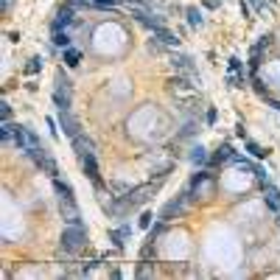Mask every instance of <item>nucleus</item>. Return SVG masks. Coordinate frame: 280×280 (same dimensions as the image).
<instances>
[{
    "label": "nucleus",
    "instance_id": "nucleus-1",
    "mask_svg": "<svg viewBox=\"0 0 280 280\" xmlns=\"http://www.w3.org/2000/svg\"><path fill=\"white\" fill-rule=\"evenodd\" d=\"M210 190H213L210 171H199V174L190 177V185L185 188V196H188V199H207Z\"/></svg>",
    "mask_w": 280,
    "mask_h": 280
},
{
    "label": "nucleus",
    "instance_id": "nucleus-2",
    "mask_svg": "<svg viewBox=\"0 0 280 280\" xmlns=\"http://www.w3.org/2000/svg\"><path fill=\"white\" fill-rule=\"evenodd\" d=\"M59 241H62L64 252H81V249L90 244V238H87V230L84 227H70V224H68V230L62 233Z\"/></svg>",
    "mask_w": 280,
    "mask_h": 280
},
{
    "label": "nucleus",
    "instance_id": "nucleus-3",
    "mask_svg": "<svg viewBox=\"0 0 280 280\" xmlns=\"http://www.w3.org/2000/svg\"><path fill=\"white\" fill-rule=\"evenodd\" d=\"M53 104H56V110H70V79L62 73V68L56 70V87H53Z\"/></svg>",
    "mask_w": 280,
    "mask_h": 280
},
{
    "label": "nucleus",
    "instance_id": "nucleus-4",
    "mask_svg": "<svg viewBox=\"0 0 280 280\" xmlns=\"http://www.w3.org/2000/svg\"><path fill=\"white\" fill-rule=\"evenodd\" d=\"M59 213L62 219L70 224V227H81V216H79V207H76V199H59Z\"/></svg>",
    "mask_w": 280,
    "mask_h": 280
},
{
    "label": "nucleus",
    "instance_id": "nucleus-5",
    "mask_svg": "<svg viewBox=\"0 0 280 280\" xmlns=\"http://www.w3.org/2000/svg\"><path fill=\"white\" fill-rule=\"evenodd\" d=\"M79 165H81L84 177L93 182V185H101V171H98V163H95V152H93V154H84V157H79Z\"/></svg>",
    "mask_w": 280,
    "mask_h": 280
},
{
    "label": "nucleus",
    "instance_id": "nucleus-6",
    "mask_svg": "<svg viewBox=\"0 0 280 280\" xmlns=\"http://www.w3.org/2000/svg\"><path fill=\"white\" fill-rule=\"evenodd\" d=\"M59 126H62V132L68 135L70 140H73L76 135H81V123L70 115V110H59Z\"/></svg>",
    "mask_w": 280,
    "mask_h": 280
},
{
    "label": "nucleus",
    "instance_id": "nucleus-7",
    "mask_svg": "<svg viewBox=\"0 0 280 280\" xmlns=\"http://www.w3.org/2000/svg\"><path fill=\"white\" fill-rule=\"evenodd\" d=\"M171 64H174L180 73H185V76H193V79H199V73H196V64H193V59L185 56V53H171Z\"/></svg>",
    "mask_w": 280,
    "mask_h": 280
},
{
    "label": "nucleus",
    "instance_id": "nucleus-8",
    "mask_svg": "<svg viewBox=\"0 0 280 280\" xmlns=\"http://www.w3.org/2000/svg\"><path fill=\"white\" fill-rule=\"evenodd\" d=\"M185 199H188V196L182 193V196H177L174 202H168V205H165L163 210H160V222H171V219L180 216V213L185 210Z\"/></svg>",
    "mask_w": 280,
    "mask_h": 280
},
{
    "label": "nucleus",
    "instance_id": "nucleus-9",
    "mask_svg": "<svg viewBox=\"0 0 280 280\" xmlns=\"http://www.w3.org/2000/svg\"><path fill=\"white\" fill-rule=\"evenodd\" d=\"M152 37L157 39V42L163 45V48H177V45H180V37H177V34L171 31V28H165V26L154 28V31H152Z\"/></svg>",
    "mask_w": 280,
    "mask_h": 280
},
{
    "label": "nucleus",
    "instance_id": "nucleus-10",
    "mask_svg": "<svg viewBox=\"0 0 280 280\" xmlns=\"http://www.w3.org/2000/svg\"><path fill=\"white\" fill-rule=\"evenodd\" d=\"M68 26H73V9H70V6H62V9L56 11V20H53L51 31H64Z\"/></svg>",
    "mask_w": 280,
    "mask_h": 280
},
{
    "label": "nucleus",
    "instance_id": "nucleus-11",
    "mask_svg": "<svg viewBox=\"0 0 280 280\" xmlns=\"http://www.w3.org/2000/svg\"><path fill=\"white\" fill-rule=\"evenodd\" d=\"M73 152H76V157H84V154L95 152V146H93V140L87 138V135H76L73 138Z\"/></svg>",
    "mask_w": 280,
    "mask_h": 280
},
{
    "label": "nucleus",
    "instance_id": "nucleus-12",
    "mask_svg": "<svg viewBox=\"0 0 280 280\" xmlns=\"http://www.w3.org/2000/svg\"><path fill=\"white\" fill-rule=\"evenodd\" d=\"M269 42H272V39H269V37H264L261 42H255V45H252V53H249V68H252V70H258V64H261V53H264L266 48H269Z\"/></svg>",
    "mask_w": 280,
    "mask_h": 280
},
{
    "label": "nucleus",
    "instance_id": "nucleus-13",
    "mask_svg": "<svg viewBox=\"0 0 280 280\" xmlns=\"http://www.w3.org/2000/svg\"><path fill=\"white\" fill-rule=\"evenodd\" d=\"M264 202H266V207H269L272 213H280V190L277 188L266 185L264 188Z\"/></svg>",
    "mask_w": 280,
    "mask_h": 280
},
{
    "label": "nucleus",
    "instance_id": "nucleus-14",
    "mask_svg": "<svg viewBox=\"0 0 280 280\" xmlns=\"http://www.w3.org/2000/svg\"><path fill=\"white\" fill-rule=\"evenodd\" d=\"M53 193L59 196V199H76L73 196V188H70V182H64V180H59V177H53Z\"/></svg>",
    "mask_w": 280,
    "mask_h": 280
},
{
    "label": "nucleus",
    "instance_id": "nucleus-15",
    "mask_svg": "<svg viewBox=\"0 0 280 280\" xmlns=\"http://www.w3.org/2000/svg\"><path fill=\"white\" fill-rule=\"evenodd\" d=\"M235 157V152H233V148H230V146H222V148H219V152L216 154H213V157H210V165H222V163H230V160H233Z\"/></svg>",
    "mask_w": 280,
    "mask_h": 280
},
{
    "label": "nucleus",
    "instance_id": "nucleus-16",
    "mask_svg": "<svg viewBox=\"0 0 280 280\" xmlns=\"http://www.w3.org/2000/svg\"><path fill=\"white\" fill-rule=\"evenodd\" d=\"M188 160H190L193 165H205L210 157H207V148H205V146H193V148L188 152Z\"/></svg>",
    "mask_w": 280,
    "mask_h": 280
},
{
    "label": "nucleus",
    "instance_id": "nucleus-17",
    "mask_svg": "<svg viewBox=\"0 0 280 280\" xmlns=\"http://www.w3.org/2000/svg\"><path fill=\"white\" fill-rule=\"evenodd\" d=\"M185 20L190 28H202V23H205V17H202V11L196 9V6H188L185 9Z\"/></svg>",
    "mask_w": 280,
    "mask_h": 280
},
{
    "label": "nucleus",
    "instance_id": "nucleus-18",
    "mask_svg": "<svg viewBox=\"0 0 280 280\" xmlns=\"http://www.w3.org/2000/svg\"><path fill=\"white\" fill-rule=\"evenodd\" d=\"M129 235H132V227H126V224L110 233V238H112V244H115V247H123V241H126Z\"/></svg>",
    "mask_w": 280,
    "mask_h": 280
},
{
    "label": "nucleus",
    "instance_id": "nucleus-19",
    "mask_svg": "<svg viewBox=\"0 0 280 280\" xmlns=\"http://www.w3.org/2000/svg\"><path fill=\"white\" fill-rule=\"evenodd\" d=\"M62 59H64V64H68V68H76V64L81 62V53L76 51V48H64Z\"/></svg>",
    "mask_w": 280,
    "mask_h": 280
},
{
    "label": "nucleus",
    "instance_id": "nucleus-20",
    "mask_svg": "<svg viewBox=\"0 0 280 280\" xmlns=\"http://www.w3.org/2000/svg\"><path fill=\"white\" fill-rule=\"evenodd\" d=\"M247 152L252 154L255 160H266V154H269V148L258 146V143H255V140H247Z\"/></svg>",
    "mask_w": 280,
    "mask_h": 280
},
{
    "label": "nucleus",
    "instance_id": "nucleus-21",
    "mask_svg": "<svg viewBox=\"0 0 280 280\" xmlns=\"http://www.w3.org/2000/svg\"><path fill=\"white\" fill-rule=\"evenodd\" d=\"M168 171H174V163L154 165V168H152V177H154V180H165V174H168Z\"/></svg>",
    "mask_w": 280,
    "mask_h": 280
},
{
    "label": "nucleus",
    "instance_id": "nucleus-22",
    "mask_svg": "<svg viewBox=\"0 0 280 280\" xmlns=\"http://www.w3.org/2000/svg\"><path fill=\"white\" fill-rule=\"evenodd\" d=\"M39 70H42V59H39V56L28 59V64H26V73H28V76H34V73H39Z\"/></svg>",
    "mask_w": 280,
    "mask_h": 280
},
{
    "label": "nucleus",
    "instance_id": "nucleus-23",
    "mask_svg": "<svg viewBox=\"0 0 280 280\" xmlns=\"http://www.w3.org/2000/svg\"><path fill=\"white\" fill-rule=\"evenodd\" d=\"M53 45H59V48H70V37L64 31H53Z\"/></svg>",
    "mask_w": 280,
    "mask_h": 280
},
{
    "label": "nucleus",
    "instance_id": "nucleus-24",
    "mask_svg": "<svg viewBox=\"0 0 280 280\" xmlns=\"http://www.w3.org/2000/svg\"><path fill=\"white\" fill-rule=\"evenodd\" d=\"M115 3H118V0H90V6H93V9H106V11H112V9H115Z\"/></svg>",
    "mask_w": 280,
    "mask_h": 280
},
{
    "label": "nucleus",
    "instance_id": "nucleus-25",
    "mask_svg": "<svg viewBox=\"0 0 280 280\" xmlns=\"http://www.w3.org/2000/svg\"><path fill=\"white\" fill-rule=\"evenodd\" d=\"M227 84L230 87H244V73H233V70H230V73H227Z\"/></svg>",
    "mask_w": 280,
    "mask_h": 280
},
{
    "label": "nucleus",
    "instance_id": "nucleus-26",
    "mask_svg": "<svg viewBox=\"0 0 280 280\" xmlns=\"http://www.w3.org/2000/svg\"><path fill=\"white\" fill-rule=\"evenodd\" d=\"M196 129H199V123H196V121H188V123H185V126H182V132H180V138H190V135H193V132H196Z\"/></svg>",
    "mask_w": 280,
    "mask_h": 280
},
{
    "label": "nucleus",
    "instance_id": "nucleus-27",
    "mask_svg": "<svg viewBox=\"0 0 280 280\" xmlns=\"http://www.w3.org/2000/svg\"><path fill=\"white\" fill-rule=\"evenodd\" d=\"M154 272V266L148 264V261H140V266H138V277H148Z\"/></svg>",
    "mask_w": 280,
    "mask_h": 280
},
{
    "label": "nucleus",
    "instance_id": "nucleus-28",
    "mask_svg": "<svg viewBox=\"0 0 280 280\" xmlns=\"http://www.w3.org/2000/svg\"><path fill=\"white\" fill-rule=\"evenodd\" d=\"M0 118H3V121H11V104H9V101L0 104Z\"/></svg>",
    "mask_w": 280,
    "mask_h": 280
},
{
    "label": "nucleus",
    "instance_id": "nucleus-29",
    "mask_svg": "<svg viewBox=\"0 0 280 280\" xmlns=\"http://www.w3.org/2000/svg\"><path fill=\"white\" fill-rule=\"evenodd\" d=\"M230 70H233V73H244V64L238 56H230Z\"/></svg>",
    "mask_w": 280,
    "mask_h": 280
},
{
    "label": "nucleus",
    "instance_id": "nucleus-30",
    "mask_svg": "<svg viewBox=\"0 0 280 280\" xmlns=\"http://www.w3.org/2000/svg\"><path fill=\"white\" fill-rule=\"evenodd\" d=\"M152 219H154V216H152V213L146 210V213H143V216H140V227H143V230H148V227H152Z\"/></svg>",
    "mask_w": 280,
    "mask_h": 280
},
{
    "label": "nucleus",
    "instance_id": "nucleus-31",
    "mask_svg": "<svg viewBox=\"0 0 280 280\" xmlns=\"http://www.w3.org/2000/svg\"><path fill=\"white\" fill-rule=\"evenodd\" d=\"M216 118H219V112H216V110H213V106H210V110H207V123H210V126H213V123H216Z\"/></svg>",
    "mask_w": 280,
    "mask_h": 280
},
{
    "label": "nucleus",
    "instance_id": "nucleus-32",
    "mask_svg": "<svg viewBox=\"0 0 280 280\" xmlns=\"http://www.w3.org/2000/svg\"><path fill=\"white\" fill-rule=\"evenodd\" d=\"M235 135H238V138H247V129H244V123H235Z\"/></svg>",
    "mask_w": 280,
    "mask_h": 280
},
{
    "label": "nucleus",
    "instance_id": "nucleus-33",
    "mask_svg": "<svg viewBox=\"0 0 280 280\" xmlns=\"http://www.w3.org/2000/svg\"><path fill=\"white\" fill-rule=\"evenodd\" d=\"M205 6H207V9H219V6H222V0H205Z\"/></svg>",
    "mask_w": 280,
    "mask_h": 280
},
{
    "label": "nucleus",
    "instance_id": "nucleus-34",
    "mask_svg": "<svg viewBox=\"0 0 280 280\" xmlns=\"http://www.w3.org/2000/svg\"><path fill=\"white\" fill-rule=\"evenodd\" d=\"M241 17H247V20H252V17H249V6H247V3H241Z\"/></svg>",
    "mask_w": 280,
    "mask_h": 280
},
{
    "label": "nucleus",
    "instance_id": "nucleus-35",
    "mask_svg": "<svg viewBox=\"0 0 280 280\" xmlns=\"http://www.w3.org/2000/svg\"><path fill=\"white\" fill-rule=\"evenodd\" d=\"M11 9V0H3V11H9Z\"/></svg>",
    "mask_w": 280,
    "mask_h": 280
},
{
    "label": "nucleus",
    "instance_id": "nucleus-36",
    "mask_svg": "<svg viewBox=\"0 0 280 280\" xmlns=\"http://www.w3.org/2000/svg\"><path fill=\"white\" fill-rule=\"evenodd\" d=\"M249 3H255V6H258V3H261V0H249Z\"/></svg>",
    "mask_w": 280,
    "mask_h": 280
},
{
    "label": "nucleus",
    "instance_id": "nucleus-37",
    "mask_svg": "<svg viewBox=\"0 0 280 280\" xmlns=\"http://www.w3.org/2000/svg\"><path fill=\"white\" fill-rule=\"evenodd\" d=\"M277 224H280V219H277Z\"/></svg>",
    "mask_w": 280,
    "mask_h": 280
}]
</instances>
